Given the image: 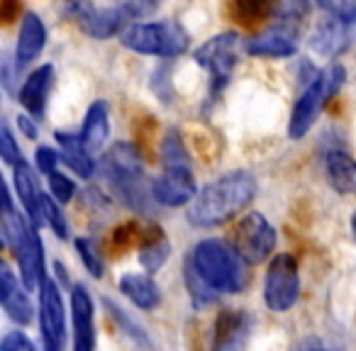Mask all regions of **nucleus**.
Segmentation results:
<instances>
[{"mask_svg": "<svg viewBox=\"0 0 356 351\" xmlns=\"http://www.w3.org/2000/svg\"><path fill=\"white\" fill-rule=\"evenodd\" d=\"M298 27L288 25V22H278L276 27L261 32V35L252 37V40L244 44L247 54L252 56H271V59H286L293 56L298 49Z\"/></svg>", "mask_w": 356, "mask_h": 351, "instance_id": "obj_13", "label": "nucleus"}, {"mask_svg": "<svg viewBox=\"0 0 356 351\" xmlns=\"http://www.w3.org/2000/svg\"><path fill=\"white\" fill-rule=\"evenodd\" d=\"M346 22L344 17H327L317 25L315 35H312V49L317 54H325V56H337L346 49L349 44V32H346Z\"/></svg>", "mask_w": 356, "mask_h": 351, "instance_id": "obj_22", "label": "nucleus"}, {"mask_svg": "<svg viewBox=\"0 0 356 351\" xmlns=\"http://www.w3.org/2000/svg\"><path fill=\"white\" fill-rule=\"evenodd\" d=\"M168 252H171V247H168V239L161 227L144 229L142 242H139V261H142V266L147 268L149 273L159 271V268L166 263Z\"/></svg>", "mask_w": 356, "mask_h": 351, "instance_id": "obj_25", "label": "nucleus"}, {"mask_svg": "<svg viewBox=\"0 0 356 351\" xmlns=\"http://www.w3.org/2000/svg\"><path fill=\"white\" fill-rule=\"evenodd\" d=\"M330 3H332V0H320V6H322V8H327Z\"/></svg>", "mask_w": 356, "mask_h": 351, "instance_id": "obj_39", "label": "nucleus"}, {"mask_svg": "<svg viewBox=\"0 0 356 351\" xmlns=\"http://www.w3.org/2000/svg\"><path fill=\"white\" fill-rule=\"evenodd\" d=\"M298 295H300L298 261L291 254H276L268 263L264 281V300L273 312H286L298 302Z\"/></svg>", "mask_w": 356, "mask_h": 351, "instance_id": "obj_9", "label": "nucleus"}, {"mask_svg": "<svg viewBox=\"0 0 356 351\" xmlns=\"http://www.w3.org/2000/svg\"><path fill=\"white\" fill-rule=\"evenodd\" d=\"M59 158H61V152H54V149H49V147H40L35 152L37 168H40L42 173H47V176L56 171V163H59Z\"/></svg>", "mask_w": 356, "mask_h": 351, "instance_id": "obj_34", "label": "nucleus"}, {"mask_svg": "<svg viewBox=\"0 0 356 351\" xmlns=\"http://www.w3.org/2000/svg\"><path fill=\"white\" fill-rule=\"evenodd\" d=\"M49 188H51V195H54L59 203H69L76 195V183L69 176H64V173H59V171L49 173Z\"/></svg>", "mask_w": 356, "mask_h": 351, "instance_id": "obj_31", "label": "nucleus"}, {"mask_svg": "<svg viewBox=\"0 0 356 351\" xmlns=\"http://www.w3.org/2000/svg\"><path fill=\"white\" fill-rule=\"evenodd\" d=\"M346 71L341 64H330L322 71L312 74L307 88L302 90V95L298 98V103L293 105L291 120H288V137L291 139H302L312 129V124L317 122L322 108L330 103V98H334L339 93V88L344 85Z\"/></svg>", "mask_w": 356, "mask_h": 351, "instance_id": "obj_5", "label": "nucleus"}, {"mask_svg": "<svg viewBox=\"0 0 356 351\" xmlns=\"http://www.w3.org/2000/svg\"><path fill=\"white\" fill-rule=\"evenodd\" d=\"M193 168L191 166H163L161 176L152 181V195L163 208H178L195 198Z\"/></svg>", "mask_w": 356, "mask_h": 351, "instance_id": "obj_12", "label": "nucleus"}, {"mask_svg": "<svg viewBox=\"0 0 356 351\" xmlns=\"http://www.w3.org/2000/svg\"><path fill=\"white\" fill-rule=\"evenodd\" d=\"M0 156H3V161L6 163H10V166L25 161V158H22L20 147H17L15 137H13V132H10L8 124H3V129H0Z\"/></svg>", "mask_w": 356, "mask_h": 351, "instance_id": "obj_30", "label": "nucleus"}, {"mask_svg": "<svg viewBox=\"0 0 356 351\" xmlns=\"http://www.w3.org/2000/svg\"><path fill=\"white\" fill-rule=\"evenodd\" d=\"M325 173L330 186L339 195H349L356 190V161L351 154L341 149H332L325 156Z\"/></svg>", "mask_w": 356, "mask_h": 351, "instance_id": "obj_20", "label": "nucleus"}, {"mask_svg": "<svg viewBox=\"0 0 356 351\" xmlns=\"http://www.w3.org/2000/svg\"><path fill=\"white\" fill-rule=\"evenodd\" d=\"M3 242L15 254V261H17V266H20V276H22V281H25L27 291L42 288V283L47 281L42 237L32 220L27 222L20 213L13 210L10 188H8V186L3 188Z\"/></svg>", "mask_w": 356, "mask_h": 351, "instance_id": "obj_3", "label": "nucleus"}, {"mask_svg": "<svg viewBox=\"0 0 356 351\" xmlns=\"http://www.w3.org/2000/svg\"><path fill=\"white\" fill-rule=\"evenodd\" d=\"M229 244L247 263H261L276 247V229L261 213H249L234 225Z\"/></svg>", "mask_w": 356, "mask_h": 351, "instance_id": "obj_8", "label": "nucleus"}, {"mask_svg": "<svg viewBox=\"0 0 356 351\" xmlns=\"http://www.w3.org/2000/svg\"><path fill=\"white\" fill-rule=\"evenodd\" d=\"M0 302L6 307L8 317L20 325H27L32 320V302L27 297V293L20 288L15 273L10 271L8 263H3L0 268Z\"/></svg>", "mask_w": 356, "mask_h": 351, "instance_id": "obj_19", "label": "nucleus"}, {"mask_svg": "<svg viewBox=\"0 0 356 351\" xmlns=\"http://www.w3.org/2000/svg\"><path fill=\"white\" fill-rule=\"evenodd\" d=\"M122 44L134 54L173 59V56L188 51L191 37L186 27L176 20L139 22V25H132L122 32Z\"/></svg>", "mask_w": 356, "mask_h": 351, "instance_id": "obj_6", "label": "nucleus"}, {"mask_svg": "<svg viewBox=\"0 0 356 351\" xmlns=\"http://www.w3.org/2000/svg\"><path fill=\"white\" fill-rule=\"evenodd\" d=\"M161 3L163 0H124L122 8H124V13H127V17H137V20H142V17L154 15Z\"/></svg>", "mask_w": 356, "mask_h": 351, "instance_id": "obj_33", "label": "nucleus"}, {"mask_svg": "<svg viewBox=\"0 0 356 351\" xmlns=\"http://www.w3.org/2000/svg\"><path fill=\"white\" fill-rule=\"evenodd\" d=\"M195 61L210 74V93L218 95L229 83L239 61V37L234 32L210 37L203 47L195 49Z\"/></svg>", "mask_w": 356, "mask_h": 351, "instance_id": "obj_7", "label": "nucleus"}, {"mask_svg": "<svg viewBox=\"0 0 356 351\" xmlns=\"http://www.w3.org/2000/svg\"><path fill=\"white\" fill-rule=\"evenodd\" d=\"M186 268L193 271L218 295L220 293H242L249 281L247 261L239 256L232 244H225L220 239H205L195 244L193 252L188 254Z\"/></svg>", "mask_w": 356, "mask_h": 351, "instance_id": "obj_2", "label": "nucleus"}, {"mask_svg": "<svg viewBox=\"0 0 356 351\" xmlns=\"http://www.w3.org/2000/svg\"><path fill=\"white\" fill-rule=\"evenodd\" d=\"M76 252H79L81 261H83L86 271H88L90 276H95V278L103 276L105 263H103V256H100V252H98V244H95L93 239L90 237L76 239Z\"/></svg>", "mask_w": 356, "mask_h": 351, "instance_id": "obj_28", "label": "nucleus"}, {"mask_svg": "<svg viewBox=\"0 0 356 351\" xmlns=\"http://www.w3.org/2000/svg\"><path fill=\"white\" fill-rule=\"evenodd\" d=\"M66 15L93 40H110L124 25V8H95L90 0H66Z\"/></svg>", "mask_w": 356, "mask_h": 351, "instance_id": "obj_10", "label": "nucleus"}, {"mask_svg": "<svg viewBox=\"0 0 356 351\" xmlns=\"http://www.w3.org/2000/svg\"><path fill=\"white\" fill-rule=\"evenodd\" d=\"M17 127H20L22 132H25V137H30V139L37 137L35 122H30V117H27V115H20V117H17Z\"/></svg>", "mask_w": 356, "mask_h": 351, "instance_id": "obj_37", "label": "nucleus"}, {"mask_svg": "<svg viewBox=\"0 0 356 351\" xmlns=\"http://www.w3.org/2000/svg\"><path fill=\"white\" fill-rule=\"evenodd\" d=\"M103 176L124 205L132 210H147L152 190L144 186V163L137 147L129 142H118L103 156Z\"/></svg>", "mask_w": 356, "mask_h": 351, "instance_id": "obj_4", "label": "nucleus"}, {"mask_svg": "<svg viewBox=\"0 0 356 351\" xmlns=\"http://www.w3.org/2000/svg\"><path fill=\"white\" fill-rule=\"evenodd\" d=\"M276 10L278 0H232V15L247 27L271 20Z\"/></svg>", "mask_w": 356, "mask_h": 351, "instance_id": "obj_26", "label": "nucleus"}, {"mask_svg": "<svg viewBox=\"0 0 356 351\" xmlns=\"http://www.w3.org/2000/svg\"><path fill=\"white\" fill-rule=\"evenodd\" d=\"M51 85H54V66L44 64L37 71H32L25 79L20 88V103L25 105V110L32 117L40 120L47 110V100H49Z\"/></svg>", "mask_w": 356, "mask_h": 351, "instance_id": "obj_17", "label": "nucleus"}, {"mask_svg": "<svg viewBox=\"0 0 356 351\" xmlns=\"http://www.w3.org/2000/svg\"><path fill=\"white\" fill-rule=\"evenodd\" d=\"M161 163L163 166H191L188 149L176 129H168L161 142Z\"/></svg>", "mask_w": 356, "mask_h": 351, "instance_id": "obj_27", "label": "nucleus"}, {"mask_svg": "<svg viewBox=\"0 0 356 351\" xmlns=\"http://www.w3.org/2000/svg\"><path fill=\"white\" fill-rule=\"evenodd\" d=\"M71 315H74V349L90 351L95 346V307L86 286L71 291Z\"/></svg>", "mask_w": 356, "mask_h": 351, "instance_id": "obj_14", "label": "nucleus"}, {"mask_svg": "<svg viewBox=\"0 0 356 351\" xmlns=\"http://www.w3.org/2000/svg\"><path fill=\"white\" fill-rule=\"evenodd\" d=\"M254 329V320L247 310H222L213 327L215 349H239L247 344Z\"/></svg>", "mask_w": 356, "mask_h": 351, "instance_id": "obj_15", "label": "nucleus"}, {"mask_svg": "<svg viewBox=\"0 0 356 351\" xmlns=\"http://www.w3.org/2000/svg\"><path fill=\"white\" fill-rule=\"evenodd\" d=\"M40 325L44 346L49 351H61L66 341V315L61 291L54 281H44L40 288Z\"/></svg>", "mask_w": 356, "mask_h": 351, "instance_id": "obj_11", "label": "nucleus"}, {"mask_svg": "<svg viewBox=\"0 0 356 351\" xmlns=\"http://www.w3.org/2000/svg\"><path fill=\"white\" fill-rule=\"evenodd\" d=\"M257 195V181L249 171L225 173L195 193L188 205V222L195 227H218L237 218Z\"/></svg>", "mask_w": 356, "mask_h": 351, "instance_id": "obj_1", "label": "nucleus"}, {"mask_svg": "<svg viewBox=\"0 0 356 351\" xmlns=\"http://www.w3.org/2000/svg\"><path fill=\"white\" fill-rule=\"evenodd\" d=\"M44 218H47V225H49L51 229H54V234L59 239H66L69 237V225H66V218L64 213L59 210V200H51L49 195H47V203H44Z\"/></svg>", "mask_w": 356, "mask_h": 351, "instance_id": "obj_29", "label": "nucleus"}, {"mask_svg": "<svg viewBox=\"0 0 356 351\" xmlns=\"http://www.w3.org/2000/svg\"><path fill=\"white\" fill-rule=\"evenodd\" d=\"M110 134V115H108V105L103 100H95L88 108L83 120V129H81V139L86 142V147L93 152H100L103 144L108 142Z\"/></svg>", "mask_w": 356, "mask_h": 351, "instance_id": "obj_24", "label": "nucleus"}, {"mask_svg": "<svg viewBox=\"0 0 356 351\" xmlns=\"http://www.w3.org/2000/svg\"><path fill=\"white\" fill-rule=\"evenodd\" d=\"M20 15V0H0V17L3 22H13Z\"/></svg>", "mask_w": 356, "mask_h": 351, "instance_id": "obj_36", "label": "nucleus"}, {"mask_svg": "<svg viewBox=\"0 0 356 351\" xmlns=\"http://www.w3.org/2000/svg\"><path fill=\"white\" fill-rule=\"evenodd\" d=\"M307 8H310L307 0H281V22L298 27L302 17H305Z\"/></svg>", "mask_w": 356, "mask_h": 351, "instance_id": "obj_32", "label": "nucleus"}, {"mask_svg": "<svg viewBox=\"0 0 356 351\" xmlns=\"http://www.w3.org/2000/svg\"><path fill=\"white\" fill-rule=\"evenodd\" d=\"M120 293L127 297L129 302L139 307V310H154V307L161 302V291L154 283L152 276H144V273H124L118 283Z\"/></svg>", "mask_w": 356, "mask_h": 351, "instance_id": "obj_23", "label": "nucleus"}, {"mask_svg": "<svg viewBox=\"0 0 356 351\" xmlns=\"http://www.w3.org/2000/svg\"><path fill=\"white\" fill-rule=\"evenodd\" d=\"M47 44V27L40 15L35 13H25L20 25V35H17L15 44V61L17 66H27L42 54Z\"/></svg>", "mask_w": 356, "mask_h": 351, "instance_id": "obj_18", "label": "nucleus"}, {"mask_svg": "<svg viewBox=\"0 0 356 351\" xmlns=\"http://www.w3.org/2000/svg\"><path fill=\"white\" fill-rule=\"evenodd\" d=\"M0 351H35V344L22 332H10L0 341Z\"/></svg>", "mask_w": 356, "mask_h": 351, "instance_id": "obj_35", "label": "nucleus"}, {"mask_svg": "<svg viewBox=\"0 0 356 351\" xmlns=\"http://www.w3.org/2000/svg\"><path fill=\"white\" fill-rule=\"evenodd\" d=\"M13 168H15V188H17V195H20L22 205H25V213L30 215V220L37 227H42V225H47V218H44L47 195L42 193L40 181H37L30 163L20 161Z\"/></svg>", "mask_w": 356, "mask_h": 351, "instance_id": "obj_16", "label": "nucleus"}, {"mask_svg": "<svg viewBox=\"0 0 356 351\" xmlns=\"http://www.w3.org/2000/svg\"><path fill=\"white\" fill-rule=\"evenodd\" d=\"M351 232H354V237H356V213H354V218H351Z\"/></svg>", "mask_w": 356, "mask_h": 351, "instance_id": "obj_38", "label": "nucleus"}, {"mask_svg": "<svg viewBox=\"0 0 356 351\" xmlns=\"http://www.w3.org/2000/svg\"><path fill=\"white\" fill-rule=\"evenodd\" d=\"M54 139L59 142L61 161L74 173H79L81 179H90L95 173V161H93V156H90V149L86 147L83 139L69 132H54Z\"/></svg>", "mask_w": 356, "mask_h": 351, "instance_id": "obj_21", "label": "nucleus"}]
</instances>
